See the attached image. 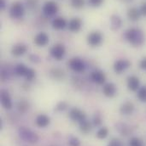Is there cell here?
I'll list each match as a JSON object with an SVG mask.
<instances>
[{"label": "cell", "mask_w": 146, "mask_h": 146, "mask_svg": "<svg viewBox=\"0 0 146 146\" xmlns=\"http://www.w3.org/2000/svg\"><path fill=\"white\" fill-rule=\"evenodd\" d=\"M124 36L126 40L133 47H139L143 45L145 41L144 33L139 28H130L126 30Z\"/></svg>", "instance_id": "6da1fadb"}, {"label": "cell", "mask_w": 146, "mask_h": 146, "mask_svg": "<svg viewBox=\"0 0 146 146\" xmlns=\"http://www.w3.org/2000/svg\"><path fill=\"white\" fill-rule=\"evenodd\" d=\"M18 135L21 139L29 144H36L39 139L36 133L27 127H21L18 129Z\"/></svg>", "instance_id": "7a4b0ae2"}, {"label": "cell", "mask_w": 146, "mask_h": 146, "mask_svg": "<svg viewBox=\"0 0 146 146\" xmlns=\"http://www.w3.org/2000/svg\"><path fill=\"white\" fill-rule=\"evenodd\" d=\"M9 14L12 19H15V20L22 19L25 15V7L22 2L15 1L9 7Z\"/></svg>", "instance_id": "3957f363"}, {"label": "cell", "mask_w": 146, "mask_h": 146, "mask_svg": "<svg viewBox=\"0 0 146 146\" xmlns=\"http://www.w3.org/2000/svg\"><path fill=\"white\" fill-rule=\"evenodd\" d=\"M58 9H59V8H58L57 3L52 0H49L47 2H45L42 8L43 14L47 17L54 16L58 12Z\"/></svg>", "instance_id": "277c9868"}, {"label": "cell", "mask_w": 146, "mask_h": 146, "mask_svg": "<svg viewBox=\"0 0 146 146\" xmlns=\"http://www.w3.org/2000/svg\"><path fill=\"white\" fill-rule=\"evenodd\" d=\"M50 53L56 60H62L66 54L65 46L62 43H57L51 47Z\"/></svg>", "instance_id": "5b68a950"}, {"label": "cell", "mask_w": 146, "mask_h": 146, "mask_svg": "<svg viewBox=\"0 0 146 146\" xmlns=\"http://www.w3.org/2000/svg\"><path fill=\"white\" fill-rule=\"evenodd\" d=\"M104 40L103 34L98 32V31H94L92 32L91 33L88 34L87 36V42L91 47H98L102 44Z\"/></svg>", "instance_id": "8992f818"}, {"label": "cell", "mask_w": 146, "mask_h": 146, "mask_svg": "<svg viewBox=\"0 0 146 146\" xmlns=\"http://www.w3.org/2000/svg\"><path fill=\"white\" fill-rule=\"evenodd\" d=\"M69 66L74 72H83L85 69V65L84 61L79 57H73L69 61Z\"/></svg>", "instance_id": "52a82bcc"}, {"label": "cell", "mask_w": 146, "mask_h": 146, "mask_svg": "<svg viewBox=\"0 0 146 146\" xmlns=\"http://www.w3.org/2000/svg\"><path fill=\"white\" fill-rule=\"evenodd\" d=\"M131 66V63L128 60L126 59H120L118 60H116L113 66L114 71V72L117 74H121L124 72L125 71H126Z\"/></svg>", "instance_id": "ba28073f"}, {"label": "cell", "mask_w": 146, "mask_h": 146, "mask_svg": "<svg viewBox=\"0 0 146 146\" xmlns=\"http://www.w3.org/2000/svg\"><path fill=\"white\" fill-rule=\"evenodd\" d=\"M0 100L1 105L5 110H11L13 107V102L12 99L9 94L8 91L5 89H2L0 92Z\"/></svg>", "instance_id": "9c48e42d"}, {"label": "cell", "mask_w": 146, "mask_h": 146, "mask_svg": "<svg viewBox=\"0 0 146 146\" xmlns=\"http://www.w3.org/2000/svg\"><path fill=\"white\" fill-rule=\"evenodd\" d=\"M69 118L76 122H81L85 119H86V115L82 110L79 109L77 107H73L69 110Z\"/></svg>", "instance_id": "30bf717a"}, {"label": "cell", "mask_w": 146, "mask_h": 146, "mask_svg": "<svg viewBox=\"0 0 146 146\" xmlns=\"http://www.w3.org/2000/svg\"><path fill=\"white\" fill-rule=\"evenodd\" d=\"M92 81L98 85H104L106 82V76L101 70H95L91 73L90 76Z\"/></svg>", "instance_id": "8fae6325"}, {"label": "cell", "mask_w": 146, "mask_h": 146, "mask_svg": "<svg viewBox=\"0 0 146 146\" xmlns=\"http://www.w3.org/2000/svg\"><path fill=\"white\" fill-rule=\"evenodd\" d=\"M27 51H28L27 45L24 43H22V42L15 44L11 48V54L15 57H21V56L24 55L27 53Z\"/></svg>", "instance_id": "7c38bea8"}, {"label": "cell", "mask_w": 146, "mask_h": 146, "mask_svg": "<svg viewBox=\"0 0 146 146\" xmlns=\"http://www.w3.org/2000/svg\"><path fill=\"white\" fill-rule=\"evenodd\" d=\"M103 93L108 98H113L115 96L117 93V88L114 83L113 82H107L103 87Z\"/></svg>", "instance_id": "4fadbf2b"}, {"label": "cell", "mask_w": 146, "mask_h": 146, "mask_svg": "<svg viewBox=\"0 0 146 146\" xmlns=\"http://www.w3.org/2000/svg\"><path fill=\"white\" fill-rule=\"evenodd\" d=\"M49 40H50V38H49L48 34L42 32V33H38L36 36H34V42L38 47H44L49 43Z\"/></svg>", "instance_id": "5bb4252c"}, {"label": "cell", "mask_w": 146, "mask_h": 146, "mask_svg": "<svg viewBox=\"0 0 146 146\" xmlns=\"http://www.w3.org/2000/svg\"><path fill=\"white\" fill-rule=\"evenodd\" d=\"M127 88L133 92L138 91L140 88V81L139 77L136 76H130L127 78Z\"/></svg>", "instance_id": "9a60e30c"}, {"label": "cell", "mask_w": 146, "mask_h": 146, "mask_svg": "<svg viewBox=\"0 0 146 146\" xmlns=\"http://www.w3.org/2000/svg\"><path fill=\"white\" fill-rule=\"evenodd\" d=\"M82 20L79 17L71 19L68 24L69 30L72 33H78L82 27Z\"/></svg>", "instance_id": "2e32d148"}, {"label": "cell", "mask_w": 146, "mask_h": 146, "mask_svg": "<svg viewBox=\"0 0 146 146\" xmlns=\"http://www.w3.org/2000/svg\"><path fill=\"white\" fill-rule=\"evenodd\" d=\"M110 29L113 31V32H116L118 31L121 26H122V20L121 18L117 15H112L110 16Z\"/></svg>", "instance_id": "e0dca14e"}, {"label": "cell", "mask_w": 146, "mask_h": 146, "mask_svg": "<svg viewBox=\"0 0 146 146\" xmlns=\"http://www.w3.org/2000/svg\"><path fill=\"white\" fill-rule=\"evenodd\" d=\"M50 122V118L45 114H40L37 115L36 119H35L36 125L41 128H44L47 126H49Z\"/></svg>", "instance_id": "ac0fdd59"}, {"label": "cell", "mask_w": 146, "mask_h": 146, "mask_svg": "<svg viewBox=\"0 0 146 146\" xmlns=\"http://www.w3.org/2000/svg\"><path fill=\"white\" fill-rule=\"evenodd\" d=\"M134 111V105L130 102V101H126L124 102L121 106L120 107V114L124 115H132Z\"/></svg>", "instance_id": "d6986e66"}, {"label": "cell", "mask_w": 146, "mask_h": 146, "mask_svg": "<svg viewBox=\"0 0 146 146\" xmlns=\"http://www.w3.org/2000/svg\"><path fill=\"white\" fill-rule=\"evenodd\" d=\"M51 26L53 27V29L55 30H63L68 25H67V21L63 17H56L53 19L52 22H51Z\"/></svg>", "instance_id": "ffe728a7"}, {"label": "cell", "mask_w": 146, "mask_h": 146, "mask_svg": "<svg viewBox=\"0 0 146 146\" xmlns=\"http://www.w3.org/2000/svg\"><path fill=\"white\" fill-rule=\"evenodd\" d=\"M126 15H127V18L130 21H137L139 20V18H140V16L142 15H141V12H140V9H138L136 7H133V8H131V9H128Z\"/></svg>", "instance_id": "44dd1931"}, {"label": "cell", "mask_w": 146, "mask_h": 146, "mask_svg": "<svg viewBox=\"0 0 146 146\" xmlns=\"http://www.w3.org/2000/svg\"><path fill=\"white\" fill-rule=\"evenodd\" d=\"M79 124V130H80V132L85 133V134L89 133L92 131V124L87 119H85L84 121H82Z\"/></svg>", "instance_id": "7402d4cb"}, {"label": "cell", "mask_w": 146, "mask_h": 146, "mask_svg": "<svg viewBox=\"0 0 146 146\" xmlns=\"http://www.w3.org/2000/svg\"><path fill=\"white\" fill-rule=\"evenodd\" d=\"M28 70H29V68L26 65L21 63V64H18V65L15 66V74L19 76L25 77L27 73L28 72Z\"/></svg>", "instance_id": "603a6c76"}, {"label": "cell", "mask_w": 146, "mask_h": 146, "mask_svg": "<svg viewBox=\"0 0 146 146\" xmlns=\"http://www.w3.org/2000/svg\"><path fill=\"white\" fill-rule=\"evenodd\" d=\"M30 107L29 103L25 100H21L17 104V110L20 113H26Z\"/></svg>", "instance_id": "cb8c5ba5"}, {"label": "cell", "mask_w": 146, "mask_h": 146, "mask_svg": "<svg viewBox=\"0 0 146 146\" xmlns=\"http://www.w3.org/2000/svg\"><path fill=\"white\" fill-rule=\"evenodd\" d=\"M116 129L117 131L121 134V135H128L129 133H130V128L128 126H126V124H123V123H119L116 125Z\"/></svg>", "instance_id": "d4e9b609"}, {"label": "cell", "mask_w": 146, "mask_h": 146, "mask_svg": "<svg viewBox=\"0 0 146 146\" xmlns=\"http://www.w3.org/2000/svg\"><path fill=\"white\" fill-rule=\"evenodd\" d=\"M108 135H109V129L106 127H100L98 130L97 134H96L97 138L99 139H106L108 137Z\"/></svg>", "instance_id": "484cf974"}, {"label": "cell", "mask_w": 146, "mask_h": 146, "mask_svg": "<svg viewBox=\"0 0 146 146\" xmlns=\"http://www.w3.org/2000/svg\"><path fill=\"white\" fill-rule=\"evenodd\" d=\"M137 96L141 102H146V86H142L139 88Z\"/></svg>", "instance_id": "4316f807"}, {"label": "cell", "mask_w": 146, "mask_h": 146, "mask_svg": "<svg viewBox=\"0 0 146 146\" xmlns=\"http://www.w3.org/2000/svg\"><path fill=\"white\" fill-rule=\"evenodd\" d=\"M50 75L54 79H62L64 77V72L61 69H53L50 72Z\"/></svg>", "instance_id": "83f0119b"}, {"label": "cell", "mask_w": 146, "mask_h": 146, "mask_svg": "<svg viewBox=\"0 0 146 146\" xmlns=\"http://www.w3.org/2000/svg\"><path fill=\"white\" fill-rule=\"evenodd\" d=\"M129 146H145V145L139 138L133 137L129 141Z\"/></svg>", "instance_id": "f1b7e54d"}, {"label": "cell", "mask_w": 146, "mask_h": 146, "mask_svg": "<svg viewBox=\"0 0 146 146\" xmlns=\"http://www.w3.org/2000/svg\"><path fill=\"white\" fill-rule=\"evenodd\" d=\"M70 3L75 9H82L85 5V0H70Z\"/></svg>", "instance_id": "f546056e"}, {"label": "cell", "mask_w": 146, "mask_h": 146, "mask_svg": "<svg viewBox=\"0 0 146 146\" xmlns=\"http://www.w3.org/2000/svg\"><path fill=\"white\" fill-rule=\"evenodd\" d=\"M68 107H69V106H68L67 102H65V101H60V102H58L57 104L55 109H56V110H57V111H64L65 110L68 109Z\"/></svg>", "instance_id": "4dcf8cb0"}, {"label": "cell", "mask_w": 146, "mask_h": 146, "mask_svg": "<svg viewBox=\"0 0 146 146\" xmlns=\"http://www.w3.org/2000/svg\"><path fill=\"white\" fill-rule=\"evenodd\" d=\"M69 146H80V140L74 136H71L69 139Z\"/></svg>", "instance_id": "1f68e13d"}, {"label": "cell", "mask_w": 146, "mask_h": 146, "mask_svg": "<svg viewBox=\"0 0 146 146\" xmlns=\"http://www.w3.org/2000/svg\"><path fill=\"white\" fill-rule=\"evenodd\" d=\"M102 122H103V119L101 117V115H95L94 117H93V120H92V123L95 127H100L102 125Z\"/></svg>", "instance_id": "d6a6232c"}, {"label": "cell", "mask_w": 146, "mask_h": 146, "mask_svg": "<svg viewBox=\"0 0 146 146\" xmlns=\"http://www.w3.org/2000/svg\"><path fill=\"white\" fill-rule=\"evenodd\" d=\"M35 75H36V74H35V71H34V69H32V68H29L28 72L27 73V75H26L25 78H26L28 81H32V80H34V79Z\"/></svg>", "instance_id": "836d02e7"}, {"label": "cell", "mask_w": 146, "mask_h": 146, "mask_svg": "<svg viewBox=\"0 0 146 146\" xmlns=\"http://www.w3.org/2000/svg\"><path fill=\"white\" fill-rule=\"evenodd\" d=\"M108 146H124V144L118 139H113L108 144Z\"/></svg>", "instance_id": "e575fe53"}, {"label": "cell", "mask_w": 146, "mask_h": 146, "mask_svg": "<svg viewBox=\"0 0 146 146\" xmlns=\"http://www.w3.org/2000/svg\"><path fill=\"white\" fill-rule=\"evenodd\" d=\"M88 2L89 4L92 7H99L104 3V0H88Z\"/></svg>", "instance_id": "d590c367"}, {"label": "cell", "mask_w": 146, "mask_h": 146, "mask_svg": "<svg viewBox=\"0 0 146 146\" xmlns=\"http://www.w3.org/2000/svg\"><path fill=\"white\" fill-rule=\"evenodd\" d=\"M29 60H30V61L33 62V63H38V62H40V58H39V56L37 55V54H32L29 55Z\"/></svg>", "instance_id": "8d00e7d4"}, {"label": "cell", "mask_w": 146, "mask_h": 146, "mask_svg": "<svg viewBox=\"0 0 146 146\" xmlns=\"http://www.w3.org/2000/svg\"><path fill=\"white\" fill-rule=\"evenodd\" d=\"M38 0H27V5L28 8L32 9L36 6L38 4Z\"/></svg>", "instance_id": "74e56055"}, {"label": "cell", "mask_w": 146, "mask_h": 146, "mask_svg": "<svg viewBox=\"0 0 146 146\" xmlns=\"http://www.w3.org/2000/svg\"><path fill=\"white\" fill-rule=\"evenodd\" d=\"M139 66H140V68H141L142 70L146 71V57L143 58V59L141 60V61H140V63H139Z\"/></svg>", "instance_id": "f35d334b"}, {"label": "cell", "mask_w": 146, "mask_h": 146, "mask_svg": "<svg viewBox=\"0 0 146 146\" xmlns=\"http://www.w3.org/2000/svg\"><path fill=\"white\" fill-rule=\"evenodd\" d=\"M139 9H140L141 15L146 17V2L145 3H144L141 5V7L139 8Z\"/></svg>", "instance_id": "ab89813d"}, {"label": "cell", "mask_w": 146, "mask_h": 146, "mask_svg": "<svg viewBox=\"0 0 146 146\" xmlns=\"http://www.w3.org/2000/svg\"><path fill=\"white\" fill-rule=\"evenodd\" d=\"M6 0H0V9L3 10L6 8Z\"/></svg>", "instance_id": "60d3db41"}, {"label": "cell", "mask_w": 146, "mask_h": 146, "mask_svg": "<svg viewBox=\"0 0 146 146\" xmlns=\"http://www.w3.org/2000/svg\"><path fill=\"white\" fill-rule=\"evenodd\" d=\"M121 1H124V2H130V1H132V0H121Z\"/></svg>", "instance_id": "b9f144b4"}, {"label": "cell", "mask_w": 146, "mask_h": 146, "mask_svg": "<svg viewBox=\"0 0 146 146\" xmlns=\"http://www.w3.org/2000/svg\"><path fill=\"white\" fill-rule=\"evenodd\" d=\"M51 146H55V145H51Z\"/></svg>", "instance_id": "7bdbcfd3"}]
</instances>
